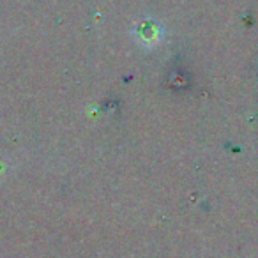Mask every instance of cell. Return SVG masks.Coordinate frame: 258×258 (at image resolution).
<instances>
[{"label": "cell", "instance_id": "1", "mask_svg": "<svg viewBox=\"0 0 258 258\" xmlns=\"http://www.w3.org/2000/svg\"><path fill=\"white\" fill-rule=\"evenodd\" d=\"M137 34H142V43H156V41H159L161 30L152 22H145L142 23V29L137 30Z\"/></svg>", "mask_w": 258, "mask_h": 258}]
</instances>
